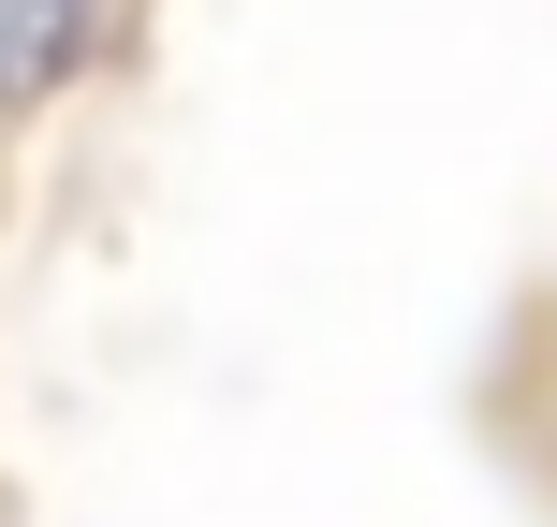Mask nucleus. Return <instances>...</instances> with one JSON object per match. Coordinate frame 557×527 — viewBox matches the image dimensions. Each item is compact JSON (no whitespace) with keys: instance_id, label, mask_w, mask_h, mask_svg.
I'll return each instance as SVG.
<instances>
[{"instance_id":"1","label":"nucleus","mask_w":557,"mask_h":527,"mask_svg":"<svg viewBox=\"0 0 557 527\" xmlns=\"http://www.w3.org/2000/svg\"><path fill=\"white\" fill-rule=\"evenodd\" d=\"M88 45H103V0H0V117H29L45 88H74Z\"/></svg>"}]
</instances>
